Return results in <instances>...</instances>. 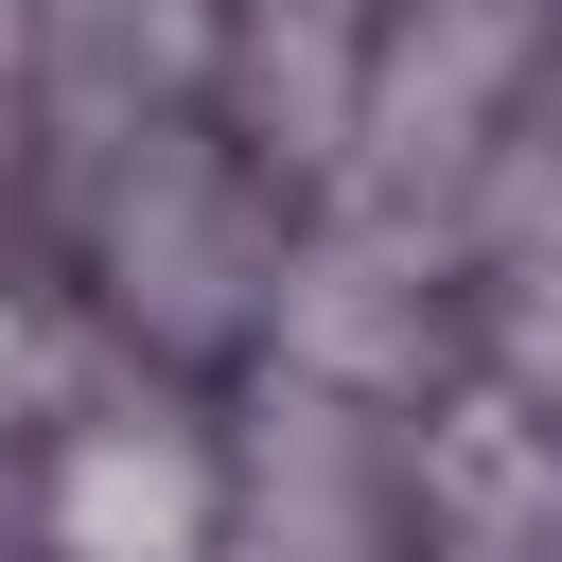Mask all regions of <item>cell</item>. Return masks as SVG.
I'll return each instance as SVG.
<instances>
[{
  "instance_id": "obj_2",
  "label": "cell",
  "mask_w": 562,
  "mask_h": 562,
  "mask_svg": "<svg viewBox=\"0 0 562 562\" xmlns=\"http://www.w3.org/2000/svg\"><path fill=\"white\" fill-rule=\"evenodd\" d=\"M105 299H123L140 334L281 316V246H263L246 158H211V140H140V176L105 193Z\"/></svg>"
},
{
  "instance_id": "obj_7",
  "label": "cell",
  "mask_w": 562,
  "mask_h": 562,
  "mask_svg": "<svg viewBox=\"0 0 562 562\" xmlns=\"http://www.w3.org/2000/svg\"><path fill=\"white\" fill-rule=\"evenodd\" d=\"M211 53H228L211 0H53V18H35V70H53V105H70L88 140H123L140 105H176Z\"/></svg>"
},
{
  "instance_id": "obj_5",
  "label": "cell",
  "mask_w": 562,
  "mask_h": 562,
  "mask_svg": "<svg viewBox=\"0 0 562 562\" xmlns=\"http://www.w3.org/2000/svg\"><path fill=\"white\" fill-rule=\"evenodd\" d=\"M386 0H246V35H228V105H246V140L281 158V176H351V105H369V35Z\"/></svg>"
},
{
  "instance_id": "obj_3",
  "label": "cell",
  "mask_w": 562,
  "mask_h": 562,
  "mask_svg": "<svg viewBox=\"0 0 562 562\" xmlns=\"http://www.w3.org/2000/svg\"><path fill=\"white\" fill-rule=\"evenodd\" d=\"M228 562H386V439L334 386H263L228 457Z\"/></svg>"
},
{
  "instance_id": "obj_6",
  "label": "cell",
  "mask_w": 562,
  "mask_h": 562,
  "mask_svg": "<svg viewBox=\"0 0 562 562\" xmlns=\"http://www.w3.org/2000/svg\"><path fill=\"white\" fill-rule=\"evenodd\" d=\"M422 299H404V246L386 228H334L316 263H281V386H334V404H386L422 386Z\"/></svg>"
},
{
  "instance_id": "obj_1",
  "label": "cell",
  "mask_w": 562,
  "mask_h": 562,
  "mask_svg": "<svg viewBox=\"0 0 562 562\" xmlns=\"http://www.w3.org/2000/svg\"><path fill=\"white\" fill-rule=\"evenodd\" d=\"M35 527H53V562H228V439L176 386H123L53 439Z\"/></svg>"
},
{
  "instance_id": "obj_4",
  "label": "cell",
  "mask_w": 562,
  "mask_h": 562,
  "mask_svg": "<svg viewBox=\"0 0 562 562\" xmlns=\"http://www.w3.org/2000/svg\"><path fill=\"white\" fill-rule=\"evenodd\" d=\"M527 70V0H422L386 53H369V105H351V176L404 193V176H474V123L509 105Z\"/></svg>"
}]
</instances>
